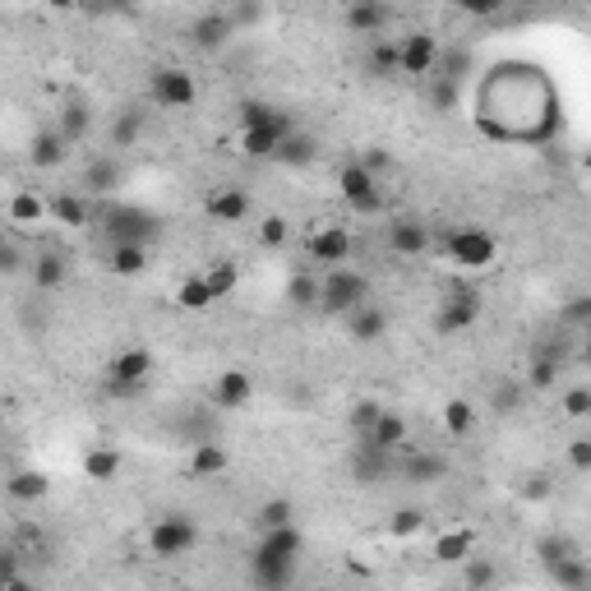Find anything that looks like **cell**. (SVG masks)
Wrapping results in <instances>:
<instances>
[{"mask_svg":"<svg viewBox=\"0 0 591 591\" xmlns=\"http://www.w3.org/2000/svg\"><path fill=\"white\" fill-rule=\"evenodd\" d=\"M365 301H370V278L351 264H333L324 278H319V305H314V310H324L328 319H342L347 310H356V305H365Z\"/></svg>","mask_w":591,"mask_h":591,"instance_id":"obj_1","label":"cell"},{"mask_svg":"<svg viewBox=\"0 0 591 591\" xmlns=\"http://www.w3.org/2000/svg\"><path fill=\"white\" fill-rule=\"evenodd\" d=\"M144 541H148V555L153 559H181L199 545V522H194L190 513H162V518H153Z\"/></svg>","mask_w":591,"mask_h":591,"instance_id":"obj_2","label":"cell"},{"mask_svg":"<svg viewBox=\"0 0 591 591\" xmlns=\"http://www.w3.org/2000/svg\"><path fill=\"white\" fill-rule=\"evenodd\" d=\"M148 102L162 111H190L199 102V84L185 65H157L148 70Z\"/></svg>","mask_w":591,"mask_h":591,"instance_id":"obj_3","label":"cell"},{"mask_svg":"<svg viewBox=\"0 0 591 591\" xmlns=\"http://www.w3.org/2000/svg\"><path fill=\"white\" fill-rule=\"evenodd\" d=\"M444 254L458 268H490L499 259V241L481 227H453L444 236Z\"/></svg>","mask_w":591,"mask_h":591,"instance_id":"obj_4","label":"cell"},{"mask_svg":"<svg viewBox=\"0 0 591 591\" xmlns=\"http://www.w3.org/2000/svg\"><path fill=\"white\" fill-rule=\"evenodd\" d=\"M153 351L148 347H130L121 351V356H111L107 365V388L111 393H121V398H130V393H144L148 379H153Z\"/></svg>","mask_w":591,"mask_h":591,"instance_id":"obj_5","label":"cell"},{"mask_svg":"<svg viewBox=\"0 0 591 591\" xmlns=\"http://www.w3.org/2000/svg\"><path fill=\"white\" fill-rule=\"evenodd\" d=\"M102 231H107V245H116V241H144L148 245L157 236V218L139 204H107Z\"/></svg>","mask_w":591,"mask_h":591,"instance_id":"obj_6","label":"cell"},{"mask_svg":"<svg viewBox=\"0 0 591 591\" xmlns=\"http://www.w3.org/2000/svg\"><path fill=\"white\" fill-rule=\"evenodd\" d=\"M338 194L351 213H379L384 208V190H379V181H374L361 162H347L338 171Z\"/></svg>","mask_w":591,"mask_h":591,"instance_id":"obj_7","label":"cell"},{"mask_svg":"<svg viewBox=\"0 0 591 591\" xmlns=\"http://www.w3.org/2000/svg\"><path fill=\"white\" fill-rule=\"evenodd\" d=\"M439 37L435 33H407L398 42V74H411V79H430L435 74V65H439Z\"/></svg>","mask_w":591,"mask_h":591,"instance_id":"obj_8","label":"cell"},{"mask_svg":"<svg viewBox=\"0 0 591 591\" xmlns=\"http://www.w3.org/2000/svg\"><path fill=\"white\" fill-rule=\"evenodd\" d=\"M481 324V296L476 291H453V296H444V305H439L435 314V328L444 333V338H458V333H467V328Z\"/></svg>","mask_w":591,"mask_h":591,"instance_id":"obj_9","label":"cell"},{"mask_svg":"<svg viewBox=\"0 0 591 591\" xmlns=\"http://www.w3.org/2000/svg\"><path fill=\"white\" fill-rule=\"evenodd\" d=\"M398 476L407 485H439L453 476V462L444 453H421V448H402L398 453Z\"/></svg>","mask_w":591,"mask_h":591,"instance_id":"obj_10","label":"cell"},{"mask_svg":"<svg viewBox=\"0 0 591 591\" xmlns=\"http://www.w3.org/2000/svg\"><path fill=\"white\" fill-rule=\"evenodd\" d=\"M250 208H254V199L241 190V185H218V190L204 194L208 222H222V227H236V222H245V218H250Z\"/></svg>","mask_w":591,"mask_h":591,"instance_id":"obj_11","label":"cell"},{"mask_svg":"<svg viewBox=\"0 0 591 591\" xmlns=\"http://www.w3.org/2000/svg\"><path fill=\"white\" fill-rule=\"evenodd\" d=\"M291 130H296V121H291L287 111H282L273 125H254V130H241V157H254V162H273L278 144L287 139Z\"/></svg>","mask_w":591,"mask_h":591,"instance_id":"obj_12","label":"cell"},{"mask_svg":"<svg viewBox=\"0 0 591 591\" xmlns=\"http://www.w3.org/2000/svg\"><path fill=\"white\" fill-rule=\"evenodd\" d=\"M125 181V167L116 153H102L93 157L84 167V176H79V194H88V199H107V194H116Z\"/></svg>","mask_w":591,"mask_h":591,"instance_id":"obj_13","label":"cell"},{"mask_svg":"<svg viewBox=\"0 0 591 591\" xmlns=\"http://www.w3.org/2000/svg\"><path fill=\"white\" fill-rule=\"evenodd\" d=\"M231 33H236V24H231V14H222V10H213V14H199L190 24V47L194 51H204V56H218L222 47L231 42Z\"/></svg>","mask_w":591,"mask_h":591,"instance_id":"obj_14","label":"cell"},{"mask_svg":"<svg viewBox=\"0 0 591 591\" xmlns=\"http://www.w3.org/2000/svg\"><path fill=\"white\" fill-rule=\"evenodd\" d=\"M342 24H347L356 37H379L388 24H393V5H388V0H347Z\"/></svg>","mask_w":591,"mask_h":591,"instance_id":"obj_15","label":"cell"},{"mask_svg":"<svg viewBox=\"0 0 591 591\" xmlns=\"http://www.w3.org/2000/svg\"><path fill=\"white\" fill-rule=\"evenodd\" d=\"M351 476L361 485H384L388 476H398V453H384V448H370L361 439L356 453H351Z\"/></svg>","mask_w":591,"mask_h":591,"instance_id":"obj_16","label":"cell"},{"mask_svg":"<svg viewBox=\"0 0 591 591\" xmlns=\"http://www.w3.org/2000/svg\"><path fill=\"white\" fill-rule=\"evenodd\" d=\"M47 208H51V222H61L65 231H84V227H93V222H97L93 199H88V194H79V190L51 194Z\"/></svg>","mask_w":591,"mask_h":591,"instance_id":"obj_17","label":"cell"},{"mask_svg":"<svg viewBox=\"0 0 591 591\" xmlns=\"http://www.w3.org/2000/svg\"><path fill=\"white\" fill-rule=\"evenodd\" d=\"M356 439H365L370 448H384V453H402V448L411 444V425H407V416L402 411H379V421L365 430V435H356Z\"/></svg>","mask_w":591,"mask_h":591,"instance_id":"obj_18","label":"cell"},{"mask_svg":"<svg viewBox=\"0 0 591 591\" xmlns=\"http://www.w3.org/2000/svg\"><path fill=\"white\" fill-rule=\"evenodd\" d=\"M305 254H310L314 264H347L351 259V231L347 227H319L310 231V241H305Z\"/></svg>","mask_w":591,"mask_h":591,"instance_id":"obj_19","label":"cell"},{"mask_svg":"<svg viewBox=\"0 0 591 591\" xmlns=\"http://www.w3.org/2000/svg\"><path fill=\"white\" fill-rule=\"evenodd\" d=\"M388 250L398 259H421L430 250V227L421 218H393L388 222Z\"/></svg>","mask_w":591,"mask_h":591,"instance_id":"obj_20","label":"cell"},{"mask_svg":"<svg viewBox=\"0 0 591 591\" xmlns=\"http://www.w3.org/2000/svg\"><path fill=\"white\" fill-rule=\"evenodd\" d=\"M65 157H70V139H65L56 125H47V130H37L33 139H28V162H33L37 171L65 167Z\"/></svg>","mask_w":591,"mask_h":591,"instance_id":"obj_21","label":"cell"},{"mask_svg":"<svg viewBox=\"0 0 591 591\" xmlns=\"http://www.w3.org/2000/svg\"><path fill=\"white\" fill-rule=\"evenodd\" d=\"M342 319H347V338L361 342V347H365V342H379L388 333V310H384V305H374V301L347 310Z\"/></svg>","mask_w":591,"mask_h":591,"instance_id":"obj_22","label":"cell"},{"mask_svg":"<svg viewBox=\"0 0 591 591\" xmlns=\"http://www.w3.org/2000/svg\"><path fill=\"white\" fill-rule=\"evenodd\" d=\"M148 245L144 241H116L107 245V273L111 278H144L148 273Z\"/></svg>","mask_w":591,"mask_h":591,"instance_id":"obj_23","label":"cell"},{"mask_svg":"<svg viewBox=\"0 0 591 591\" xmlns=\"http://www.w3.org/2000/svg\"><path fill=\"white\" fill-rule=\"evenodd\" d=\"M250 398H254V379L245 370H222L218 379H213V402H218L222 411H241V407H250Z\"/></svg>","mask_w":591,"mask_h":591,"instance_id":"obj_24","label":"cell"},{"mask_svg":"<svg viewBox=\"0 0 591 591\" xmlns=\"http://www.w3.org/2000/svg\"><path fill=\"white\" fill-rule=\"evenodd\" d=\"M301 550H305V536L296 522L259 531V545H254V555H273V559H301Z\"/></svg>","mask_w":591,"mask_h":591,"instance_id":"obj_25","label":"cell"},{"mask_svg":"<svg viewBox=\"0 0 591 591\" xmlns=\"http://www.w3.org/2000/svg\"><path fill=\"white\" fill-rule=\"evenodd\" d=\"M144 130H148V107H121L116 116H111V134H107L111 153L134 148L139 139H144Z\"/></svg>","mask_w":591,"mask_h":591,"instance_id":"obj_26","label":"cell"},{"mask_svg":"<svg viewBox=\"0 0 591 591\" xmlns=\"http://www.w3.org/2000/svg\"><path fill=\"white\" fill-rule=\"evenodd\" d=\"M5 495H10L14 504H37V499L51 495V476L37 467H19L5 476Z\"/></svg>","mask_w":591,"mask_h":591,"instance_id":"obj_27","label":"cell"},{"mask_svg":"<svg viewBox=\"0 0 591 591\" xmlns=\"http://www.w3.org/2000/svg\"><path fill=\"white\" fill-rule=\"evenodd\" d=\"M5 218H10L14 227L33 231V227H42V222L51 218V208H47V199H42L37 190H14L10 204H5Z\"/></svg>","mask_w":591,"mask_h":591,"instance_id":"obj_28","label":"cell"},{"mask_svg":"<svg viewBox=\"0 0 591 591\" xmlns=\"http://www.w3.org/2000/svg\"><path fill=\"white\" fill-rule=\"evenodd\" d=\"M231 467V453L222 444H194L190 448V458H185V471H190L194 481H213V476H222V471Z\"/></svg>","mask_w":591,"mask_h":591,"instance_id":"obj_29","label":"cell"},{"mask_svg":"<svg viewBox=\"0 0 591 591\" xmlns=\"http://www.w3.org/2000/svg\"><path fill=\"white\" fill-rule=\"evenodd\" d=\"M296 564H301V559L250 555V582H259V587H291V582H296Z\"/></svg>","mask_w":591,"mask_h":591,"instance_id":"obj_30","label":"cell"},{"mask_svg":"<svg viewBox=\"0 0 591 591\" xmlns=\"http://www.w3.org/2000/svg\"><path fill=\"white\" fill-rule=\"evenodd\" d=\"M121 448H111V444H93L84 453V481H93V485H107V481H116L121 476Z\"/></svg>","mask_w":591,"mask_h":591,"instance_id":"obj_31","label":"cell"},{"mask_svg":"<svg viewBox=\"0 0 591 591\" xmlns=\"http://www.w3.org/2000/svg\"><path fill=\"white\" fill-rule=\"evenodd\" d=\"M439 421H444V435L467 439L471 430H476V421H481V407L471 398H448L444 411H439Z\"/></svg>","mask_w":591,"mask_h":591,"instance_id":"obj_32","label":"cell"},{"mask_svg":"<svg viewBox=\"0 0 591 591\" xmlns=\"http://www.w3.org/2000/svg\"><path fill=\"white\" fill-rule=\"evenodd\" d=\"M545 573H550V582H555L559 591H582L591 582V564L573 550V555H564V559H555V564H545Z\"/></svg>","mask_w":591,"mask_h":591,"instance_id":"obj_33","label":"cell"},{"mask_svg":"<svg viewBox=\"0 0 591 591\" xmlns=\"http://www.w3.org/2000/svg\"><path fill=\"white\" fill-rule=\"evenodd\" d=\"M56 130L70 139V148L84 144L88 134H93V107H88V102H79V97H74V102H65L61 116H56Z\"/></svg>","mask_w":591,"mask_h":591,"instance_id":"obj_34","label":"cell"},{"mask_svg":"<svg viewBox=\"0 0 591 591\" xmlns=\"http://www.w3.org/2000/svg\"><path fill=\"white\" fill-rule=\"evenodd\" d=\"M476 550V531L471 527H448L435 536V559L439 564H462Z\"/></svg>","mask_w":591,"mask_h":591,"instance_id":"obj_35","label":"cell"},{"mask_svg":"<svg viewBox=\"0 0 591 591\" xmlns=\"http://www.w3.org/2000/svg\"><path fill=\"white\" fill-rule=\"evenodd\" d=\"M314 157H319V144H314L305 130H291L287 139L278 144V153H273V162H282V167H310Z\"/></svg>","mask_w":591,"mask_h":591,"instance_id":"obj_36","label":"cell"},{"mask_svg":"<svg viewBox=\"0 0 591 591\" xmlns=\"http://www.w3.org/2000/svg\"><path fill=\"white\" fill-rule=\"evenodd\" d=\"M28 278H33L37 291H56L65 278H70V264H65L61 254H37L33 268H28Z\"/></svg>","mask_w":591,"mask_h":591,"instance_id":"obj_37","label":"cell"},{"mask_svg":"<svg viewBox=\"0 0 591 591\" xmlns=\"http://www.w3.org/2000/svg\"><path fill=\"white\" fill-rule=\"evenodd\" d=\"M204 282L218 301L222 296H236V287H241V264H236V259H213V264L204 268Z\"/></svg>","mask_w":591,"mask_h":591,"instance_id":"obj_38","label":"cell"},{"mask_svg":"<svg viewBox=\"0 0 591 591\" xmlns=\"http://www.w3.org/2000/svg\"><path fill=\"white\" fill-rule=\"evenodd\" d=\"M564 356H550V351H536V361H531L527 370V388H536V393H550V388L559 384V374H564Z\"/></svg>","mask_w":591,"mask_h":591,"instance_id":"obj_39","label":"cell"},{"mask_svg":"<svg viewBox=\"0 0 591 591\" xmlns=\"http://www.w3.org/2000/svg\"><path fill=\"white\" fill-rule=\"evenodd\" d=\"M282 522H296V504L287 495H273L254 508V531H268V527H282Z\"/></svg>","mask_w":591,"mask_h":591,"instance_id":"obj_40","label":"cell"},{"mask_svg":"<svg viewBox=\"0 0 591 591\" xmlns=\"http://www.w3.org/2000/svg\"><path fill=\"white\" fill-rule=\"evenodd\" d=\"M218 301V296H213V291H208V282H204V273H194V278H185L181 287H176V305H181V310H208V305Z\"/></svg>","mask_w":591,"mask_h":591,"instance_id":"obj_41","label":"cell"},{"mask_svg":"<svg viewBox=\"0 0 591 591\" xmlns=\"http://www.w3.org/2000/svg\"><path fill=\"white\" fill-rule=\"evenodd\" d=\"M425 531V508H393V518H388V536L393 541H411V536H421Z\"/></svg>","mask_w":591,"mask_h":591,"instance_id":"obj_42","label":"cell"},{"mask_svg":"<svg viewBox=\"0 0 591 591\" xmlns=\"http://www.w3.org/2000/svg\"><path fill=\"white\" fill-rule=\"evenodd\" d=\"M365 70L374 79H398V42H374L365 56Z\"/></svg>","mask_w":591,"mask_h":591,"instance_id":"obj_43","label":"cell"},{"mask_svg":"<svg viewBox=\"0 0 591 591\" xmlns=\"http://www.w3.org/2000/svg\"><path fill=\"white\" fill-rule=\"evenodd\" d=\"M462 582H467V587H495V582H499V568L490 564L485 555H476V550H471V555L462 559Z\"/></svg>","mask_w":591,"mask_h":591,"instance_id":"obj_44","label":"cell"},{"mask_svg":"<svg viewBox=\"0 0 591 591\" xmlns=\"http://www.w3.org/2000/svg\"><path fill=\"white\" fill-rule=\"evenodd\" d=\"M287 241H291V222L282 218V213H264V218H259V245H264V250H282Z\"/></svg>","mask_w":591,"mask_h":591,"instance_id":"obj_45","label":"cell"},{"mask_svg":"<svg viewBox=\"0 0 591 591\" xmlns=\"http://www.w3.org/2000/svg\"><path fill=\"white\" fill-rule=\"evenodd\" d=\"M287 301L296 305V310H314V305H319V278H310V273L291 278L287 282Z\"/></svg>","mask_w":591,"mask_h":591,"instance_id":"obj_46","label":"cell"},{"mask_svg":"<svg viewBox=\"0 0 591 591\" xmlns=\"http://www.w3.org/2000/svg\"><path fill=\"white\" fill-rule=\"evenodd\" d=\"M518 407H522V384H518V379L495 384V393H490V411H495V416H513Z\"/></svg>","mask_w":591,"mask_h":591,"instance_id":"obj_47","label":"cell"},{"mask_svg":"<svg viewBox=\"0 0 591 591\" xmlns=\"http://www.w3.org/2000/svg\"><path fill=\"white\" fill-rule=\"evenodd\" d=\"M435 84H430V102H435L439 111H453L462 102V84L458 79H448V74H430Z\"/></svg>","mask_w":591,"mask_h":591,"instance_id":"obj_48","label":"cell"},{"mask_svg":"<svg viewBox=\"0 0 591 591\" xmlns=\"http://www.w3.org/2000/svg\"><path fill=\"white\" fill-rule=\"evenodd\" d=\"M379 411H384V402H374V398H361L356 407L347 411V425H351V435H365L374 421H379Z\"/></svg>","mask_w":591,"mask_h":591,"instance_id":"obj_49","label":"cell"},{"mask_svg":"<svg viewBox=\"0 0 591 591\" xmlns=\"http://www.w3.org/2000/svg\"><path fill=\"white\" fill-rule=\"evenodd\" d=\"M282 111L273 102H245L241 107V130H254V125H273Z\"/></svg>","mask_w":591,"mask_h":591,"instance_id":"obj_50","label":"cell"},{"mask_svg":"<svg viewBox=\"0 0 591 591\" xmlns=\"http://www.w3.org/2000/svg\"><path fill=\"white\" fill-rule=\"evenodd\" d=\"M564 416H568V421H587V416H591V393L582 384L564 393Z\"/></svg>","mask_w":591,"mask_h":591,"instance_id":"obj_51","label":"cell"},{"mask_svg":"<svg viewBox=\"0 0 591 591\" xmlns=\"http://www.w3.org/2000/svg\"><path fill=\"white\" fill-rule=\"evenodd\" d=\"M453 10L467 14V19H495L504 10V0H453Z\"/></svg>","mask_w":591,"mask_h":591,"instance_id":"obj_52","label":"cell"},{"mask_svg":"<svg viewBox=\"0 0 591 591\" xmlns=\"http://www.w3.org/2000/svg\"><path fill=\"white\" fill-rule=\"evenodd\" d=\"M568 328H587L591 324V296H573V301L564 305V314H559Z\"/></svg>","mask_w":591,"mask_h":591,"instance_id":"obj_53","label":"cell"},{"mask_svg":"<svg viewBox=\"0 0 591 591\" xmlns=\"http://www.w3.org/2000/svg\"><path fill=\"white\" fill-rule=\"evenodd\" d=\"M536 550H541V564H555V559L573 555V550H578V545L568 541V536H545V541L536 545Z\"/></svg>","mask_w":591,"mask_h":591,"instance_id":"obj_54","label":"cell"},{"mask_svg":"<svg viewBox=\"0 0 591 591\" xmlns=\"http://www.w3.org/2000/svg\"><path fill=\"white\" fill-rule=\"evenodd\" d=\"M568 462H573V471H591V439L587 435L568 439Z\"/></svg>","mask_w":591,"mask_h":591,"instance_id":"obj_55","label":"cell"},{"mask_svg":"<svg viewBox=\"0 0 591 591\" xmlns=\"http://www.w3.org/2000/svg\"><path fill=\"white\" fill-rule=\"evenodd\" d=\"M361 167L370 171L374 181H379V176H384V171H393V153H388V148H370V153L361 157Z\"/></svg>","mask_w":591,"mask_h":591,"instance_id":"obj_56","label":"cell"},{"mask_svg":"<svg viewBox=\"0 0 591 591\" xmlns=\"http://www.w3.org/2000/svg\"><path fill=\"white\" fill-rule=\"evenodd\" d=\"M0 587H24V573H19V559L10 550H0Z\"/></svg>","mask_w":591,"mask_h":591,"instance_id":"obj_57","label":"cell"},{"mask_svg":"<svg viewBox=\"0 0 591 591\" xmlns=\"http://www.w3.org/2000/svg\"><path fill=\"white\" fill-rule=\"evenodd\" d=\"M550 490H555V485L545 481V476H531V481L522 485V499H531V504H541V499H550Z\"/></svg>","mask_w":591,"mask_h":591,"instance_id":"obj_58","label":"cell"},{"mask_svg":"<svg viewBox=\"0 0 591 591\" xmlns=\"http://www.w3.org/2000/svg\"><path fill=\"white\" fill-rule=\"evenodd\" d=\"M19 268V250L10 241H0V273H14Z\"/></svg>","mask_w":591,"mask_h":591,"instance_id":"obj_59","label":"cell"},{"mask_svg":"<svg viewBox=\"0 0 591 591\" xmlns=\"http://www.w3.org/2000/svg\"><path fill=\"white\" fill-rule=\"evenodd\" d=\"M51 10H79V5H84V0H47Z\"/></svg>","mask_w":591,"mask_h":591,"instance_id":"obj_60","label":"cell"},{"mask_svg":"<svg viewBox=\"0 0 591 591\" xmlns=\"http://www.w3.org/2000/svg\"><path fill=\"white\" fill-rule=\"evenodd\" d=\"M411 5H425V0H411Z\"/></svg>","mask_w":591,"mask_h":591,"instance_id":"obj_61","label":"cell"}]
</instances>
